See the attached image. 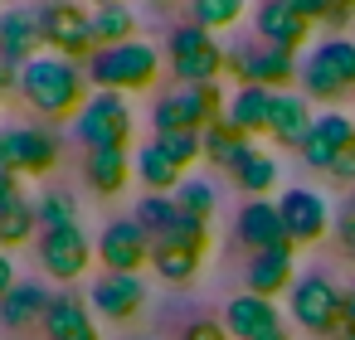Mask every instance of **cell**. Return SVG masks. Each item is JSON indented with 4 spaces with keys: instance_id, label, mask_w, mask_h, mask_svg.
I'll use <instances>...</instances> for the list:
<instances>
[{
    "instance_id": "7dc6e473",
    "label": "cell",
    "mask_w": 355,
    "mask_h": 340,
    "mask_svg": "<svg viewBox=\"0 0 355 340\" xmlns=\"http://www.w3.org/2000/svg\"><path fill=\"white\" fill-rule=\"evenodd\" d=\"M156 6H175V0H156Z\"/></svg>"
},
{
    "instance_id": "1f68e13d",
    "label": "cell",
    "mask_w": 355,
    "mask_h": 340,
    "mask_svg": "<svg viewBox=\"0 0 355 340\" xmlns=\"http://www.w3.org/2000/svg\"><path fill=\"white\" fill-rule=\"evenodd\" d=\"M248 10V0H190V25L219 35V30H234Z\"/></svg>"
},
{
    "instance_id": "4fadbf2b",
    "label": "cell",
    "mask_w": 355,
    "mask_h": 340,
    "mask_svg": "<svg viewBox=\"0 0 355 340\" xmlns=\"http://www.w3.org/2000/svg\"><path fill=\"white\" fill-rule=\"evenodd\" d=\"M35 253H40V267L49 282H78L98 258V238H88L78 224L73 229H44L35 238Z\"/></svg>"
},
{
    "instance_id": "30bf717a",
    "label": "cell",
    "mask_w": 355,
    "mask_h": 340,
    "mask_svg": "<svg viewBox=\"0 0 355 340\" xmlns=\"http://www.w3.org/2000/svg\"><path fill=\"white\" fill-rule=\"evenodd\" d=\"M224 73L239 88H272V93H292V83H302V59L272 44H239L229 49Z\"/></svg>"
},
{
    "instance_id": "ffe728a7",
    "label": "cell",
    "mask_w": 355,
    "mask_h": 340,
    "mask_svg": "<svg viewBox=\"0 0 355 340\" xmlns=\"http://www.w3.org/2000/svg\"><path fill=\"white\" fill-rule=\"evenodd\" d=\"M40 335L44 340H103L98 316H93V306L78 292H54L44 321H40Z\"/></svg>"
},
{
    "instance_id": "44dd1931",
    "label": "cell",
    "mask_w": 355,
    "mask_h": 340,
    "mask_svg": "<svg viewBox=\"0 0 355 340\" xmlns=\"http://www.w3.org/2000/svg\"><path fill=\"white\" fill-rule=\"evenodd\" d=\"M316 127V102L306 93H277L272 98V122H268V136L272 146H287V151H302V141L311 136Z\"/></svg>"
},
{
    "instance_id": "5b68a950",
    "label": "cell",
    "mask_w": 355,
    "mask_h": 340,
    "mask_svg": "<svg viewBox=\"0 0 355 340\" xmlns=\"http://www.w3.org/2000/svg\"><path fill=\"white\" fill-rule=\"evenodd\" d=\"M345 287L331 282L326 272H302L297 287L282 296L287 301V321L302 325L306 335H336L340 340V325H345Z\"/></svg>"
},
{
    "instance_id": "ba28073f",
    "label": "cell",
    "mask_w": 355,
    "mask_h": 340,
    "mask_svg": "<svg viewBox=\"0 0 355 340\" xmlns=\"http://www.w3.org/2000/svg\"><path fill=\"white\" fill-rule=\"evenodd\" d=\"M59 161H64V136L54 127H30V122L0 127V170L30 180V175H49Z\"/></svg>"
},
{
    "instance_id": "83f0119b",
    "label": "cell",
    "mask_w": 355,
    "mask_h": 340,
    "mask_svg": "<svg viewBox=\"0 0 355 340\" xmlns=\"http://www.w3.org/2000/svg\"><path fill=\"white\" fill-rule=\"evenodd\" d=\"M272 88H234L229 98V127L248 132V136H268V122H272Z\"/></svg>"
},
{
    "instance_id": "7402d4cb",
    "label": "cell",
    "mask_w": 355,
    "mask_h": 340,
    "mask_svg": "<svg viewBox=\"0 0 355 340\" xmlns=\"http://www.w3.org/2000/svg\"><path fill=\"white\" fill-rule=\"evenodd\" d=\"M355 141V117H345V112H316V127H311V136L302 141V161L311 165V170H331V161L345 151Z\"/></svg>"
},
{
    "instance_id": "f6af8a7d",
    "label": "cell",
    "mask_w": 355,
    "mask_h": 340,
    "mask_svg": "<svg viewBox=\"0 0 355 340\" xmlns=\"http://www.w3.org/2000/svg\"><path fill=\"white\" fill-rule=\"evenodd\" d=\"M258 340H292V325L282 321V325H272V330H268V335H258Z\"/></svg>"
},
{
    "instance_id": "d6986e66",
    "label": "cell",
    "mask_w": 355,
    "mask_h": 340,
    "mask_svg": "<svg viewBox=\"0 0 355 340\" xmlns=\"http://www.w3.org/2000/svg\"><path fill=\"white\" fill-rule=\"evenodd\" d=\"M253 30H258V44H272V49L297 54V49H311V30L316 25L306 15L287 10L282 0H263V6L253 10Z\"/></svg>"
},
{
    "instance_id": "ab89813d",
    "label": "cell",
    "mask_w": 355,
    "mask_h": 340,
    "mask_svg": "<svg viewBox=\"0 0 355 340\" xmlns=\"http://www.w3.org/2000/svg\"><path fill=\"white\" fill-rule=\"evenodd\" d=\"M20 199H30V195H25V180L10 175V170H0V209H10V204H20Z\"/></svg>"
},
{
    "instance_id": "9a60e30c",
    "label": "cell",
    "mask_w": 355,
    "mask_h": 340,
    "mask_svg": "<svg viewBox=\"0 0 355 340\" xmlns=\"http://www.w3.org/2000/svg\"><path fill=\"white\" fill-rule=\"evenodd\" d=\"M88 306L98 321H137L141 306H146V277H127V272H103L93 287H88Z\"/></svg>"
},
{
    "instance_id": "ee69618b",
    "label": "cell",
    "mask_w": 355,
    "mask_h": 340,
    "mask_svg": "<svg viewBox=\"0 0 355 340\" xmlns=\"http://www.w3.org/2000/svg\"><path fill=\"white\" fill-rule=\"evenodd\" d=\"M340 340H355V292L345 296V325H340Z\"/></svg>"
},
{
    "instance_id": "d4e9b609",
    "label": "cell",
    "mask_w": 355,
    "mask_h": 340,
    "mask_svg": "<svg viewBox=\"0 0 355 340\" xmlns=\"http://www.w3.org/2000/svg\"><path fill=\"white\" fill-rule=\"evenodd\" d=\"M49 301H54V292H49L44 282L20 277L6 296H0V325H10V330H30V325H40V321H44Z\"/></svg>"
},
{
    "instance_id": "7bdbcfd3",
    "label": "cell",
    "mask_w": 355,
    "mask_h": 340,
    "mask_svg": "<svg viewBox=\"0 0 355 340\" xmlns=\"http://www.w3.org/2000/svg\"><path fill=\"white\" fill-rule=\"evenodd\" d=\"M15 282H20V272H15V258H10L6 248H0V296H6Z\"/></svg>"
},
{
    "instance_id": "c3c4849f",
    "label": "cell",
    "mask_w": 355,
    "mask_h": 340,
    "mask_svg": "<svg viewBox=\"0 0 355 340\" xmlns=\"http://www.w3.org/2000/svg\"><path fill=\"white\" fill-rule=\"evenodd\" d=\"M350 204H355V190H350Z\"/></svg>"
},
{
    "instance_id": "6da1fadb",
    "label": "cell",
    "mask_w": 355,
    "mask_h": 340,
    "mask_svg": "<svg viewBox=\"0 0 355 340\" xmlns=\"http://www.w3.org/2000/svg\"><path fill=\"white\" fill-rule=\"evenodd\" d=\"M20 102L35 112V117H49V122H64V117H78L93 98V83H88V69L73 64V59H59V54H40L20 69V83H15Z\"/></svg>"
},
{
    "instance_id": "7a4b0ae2",
    "label": "cell",
    "mask_w": 355,
    "mask_h": 340,
    "mask_svg": "<svg viewBox=\"0 0 355 340\" xmlns=\"http://www.w3.org/2000/svg\"><path fill=\"white\" fill-rule=\"evenodd\" d=\"M209 248H214L209 224H205V219H190V214L180 209L175 229H166L161 238H151V272H156L161 282H171V287H190V282L200 277Z\"/></svg>"
},
{
    "instance_id": "60d3db41",
    "label": "cell",
    "mask_w": 355,
    "mask_h": 340,
    "mask_svg": "<svg viewBox=\"0 0 355 340\" xmlns=\"http://www.w3.org/2000/svg\"><path fill=\"white\" fill-rule=\"evenodd\" d=\"M336 238H340V248L355 258V204H345V214L336 219Z\"/></svg>"
},
{
    "instance_id": "8992f818",
    "label": "cell",
    "mask_w": 355,
    "mask_h": 340,
    "mask_svg": "<svg viewBox=\"0 0 355 340\" xmlns=\"http://www.w3.org/2000/svg\"><path fill=\"white\" fill-rule=\"evenodd\" d=\"M224 112H229V102H224L219 83L171 88L151 102V127H156V136H166V132H209L214 122H224Z\"/></svg>"
},
{
    "instance_id": "f1b7e54d",
    "label": "cell",
    "mask_w": 355,
    "mask_h": 340,
    "mask_svg": "<svg viewBox=\"0 0 355 340\" xmlns=\"http://www.w3.org/2000/svg\"><path fill=\"white\" fill-rule=\"evenodd\" d=\"M229 180H234V190H239L243 199H268V195L277 190V180H282V165H277L272 151H253Z\"/></svg>"
},
{
    "instance_id": "d590c367",
    "label": "cell",
    "mask_w": 355,
    "mask_h": 340,
    "mask_svg": "<svg viewBox=\"0 0 355 340\" xmlns=\"http://www.w3.org/2000/svg\"><path fill=\"white\" fill-rule=\"evenodd\" d=\"M166 151H171V161L180 165V170H190L195 161H205V132H166V136H156Z\"/></svg>"
},
{
    "instance_id": "2e32d148",
    "label": "cell",
    "mask_w": 355,
    "mask_h": 340,
    "mask_svg": "<svg viewBox=\"0 0 355 340\" xmlns=\"http://www.w3.org/2000/svg\"><path fill=\"white\" fill-rule=\"evenodd\" d=\"M44 49V30H40V10L30 6H6L0 10V64H10L15 73L40 59Z\"/></svg>"
},
{
    "instance_id": "3957f363",
    "label": "cell",
    "mask_w": 355,
    "mask_h": 340,
    "mask_svg": "<svg viewBox=\"0 0 355 340\" xmlns=\"http://www.w3.org/2000/svg\"><path fill=\"white\" fill-rule=\"evenodd\" d=\"M83 69H88L93 93H122L127 98V93H146L161 78V49L146 39H132L117 49H98Z\"/></svg>"
},
{
    "instance_id": "ac0fdd59",
    "label": "cell",
    "mask_w": 355,
    "mask_h": 340,
    "mask_svg": "<svg viewBox=\"0 0 355 340\" xmlns=\"http://www.w3.org/2000/svg\"><path fill=\"white\" fill-rule=\"evenodd\" d=\"M234 238H239L248 253L292 248V243H287V229H282V214H277V199H243L239 214H234Z\"/></svg>"
},
{
    "instance_id": "836d02e7",
    "label": "cell",
    "mask_w": 355,
    "mask_h": 340,
    "mask_svg": "<svg viewBox=\"0 0 355 340\" xmlns=\"http://www.w3.org/2000/svg\"><path fill=\"white\" fill-rule=\"evenodd\" d=\"M35 209H40V233L44 229H73L78 224V199L69 190H44L35 199Z\"/></svg>"
},
{
    "instance_id": "f35d334b",
    "label": "cell",
    "mask_w": 355,
    "mask_h": 340,
    "mask_svg": "<svg viewBox=\"0 0 355 340\" xmlns=\"http://www.w3.org/2000/svg\"><path fill=\"white\" fill-rule=\"evenodd\" d=\"M287 10H297V15H306L311 25H326V15H331V0H282Z\"/></svg>"
},
{
    "instance_id": "8d00e7d4",
    "label": "cell",
    "mask_w": 355,
    "mask_h": 340,
    "mask_svg": "<svg viewBox=\"0 0 355 340\" xmlns=\"http://www.w3.org/2000/svg\"><path fill=\"white\" fill-rule=\"evenodd\" d=\"M326 175H331L336 185H350V190H355V141H350V146L331 161V170H326Z\"/></svg>"
},
{
    "instance_id": "4316f807",
    "label": "cell",
    "mask_w": 355,
    "mask_h": 340,
    "mask_svg": "<svg viewBox=\"0 0 355 340\" xmlns=\"http://www.w3.org/2000/svg\"><path fill=\"white\" fill-rule=\"evenodd\" d=\"M253 151H258V146H253V136H248V132H239V127H229V117H224V122H214V127L205 132V161H209V165H219L224 175H234Z\"/></svg>"
},
{
    "instance_id": "e0dca14e",
    "label": "cell",
    "mask_w": 355,
    "mask_h": 340,
    "mask_svg": "<svg viewBox=\"0 0 355 340\" xmlns=\"http://www.w3.org/2000/svg\"><path fill=\"white\" fill-rule=\"evenodd\" d=\"M297 248H268V253H248V267H243V292L253 296H287L297 287Z\"/></svg>"
},
{
    "instance_id": "bcb514c9",
    "label": "cell",
    "mask_w": 355,
    "mask_h": 340,
    "mask_svg": "<svg viewBox=\"0 0 355 340\" xmlns=\"http://www.w3.org/2000/svg\"><path fill=\"white\" fill-rule=\"evenodd\" d=\"M88 6H122V0H88Z\"/></svg>"
},
{
    "instance_id": "603a6c76",
    "label": "cell",
    "mask_w": 355,
    "mask_h": 340,
    "mask_svg": "<svg viewBox=\"0 0 355 340\" xmlns=\"http://www.w3.org/2000/svg\"><path fill=\"white\" fill-rule=\"evenodd\" d=\"M272 325H282V311H277V301H268V296H253V292H239V296H229V306H224V330H229L234 340H258V335H268Z\"/></svg>"
},
{
    "instance_id": "f546056e",
    "label": "cell",
    "mask_w": 355,
    "mask_h": 340,
    "mask_svg": "<svg viewBox=\"0 0 355 340\" xmlns=\"http://www.w3.org/2000/svg\"><path fill=\"white\" fill-rule=\"evenodd\" d=\"M137 39V10L127 6H93V44L98 49H117Z\"/></svg>"
},
{
    "instance_id": "7c38bea8",
    "label": "cell",
    "mask_w": 355,
    "mask_h": 340,
    "mask_svg": "<svg viewBox=\"0 0 355 340\" xmlns=\"http://www.w3.org/2000/svg\"><path fill=\"white\" fill-rule=\"evenodd\" d=\"M277 214H282V229H287V243L292 248H311V243H321L336 229L331 199L321 190H311V185H287L277 195Z\"/></svg>"
},
{
    "instance_id": "5bb4252c",
    "label": "cell",
    "mask_w": 355,
    "mask_h": 340,
    "mask_svg": "<svg viewBox=\"0 0 355 340\" xmlns=\"http://www.w3.org/2000/svg\"><path fill=\"white\" fill-rule=\"evenodd\" d=\"M98 262L103 272H127L141 277V267L151 262V233L127 214V219H107L98 233Z\"/></svg>"
},
{
    "instance_id": "d6a6232c",
    "label": "cell",
    "mask_w": 355,
    "mask_h": 340,
    "mask_svg": "<svg viewBox=\"0 0 355 340\" xmlns=\"http://www.w3.org/2000/svg\"><path fill=\"white\" fill-rule=\"evenodd\" d=\"M132 219H137L151 238H161L166 229H175L180 204H175V195H141V199H137V209H132Z\"/></svg>"
},
{
    "instance_id": "277c9868",
    "label": "cell",
    "mask_w": 355,
    "mask_h": 340,
    "mask_svg": "<svg viewBox=\"0 0 355 340\" xmlns=\"http://www.w3.org/2000/svg\"><path fill=\"white\" fill-rule=\"evenodd\" d=\"M224 64H229V49H224L209 30H200V25L185 20V25H175V30L166 35V69H171V78H175L180 88L219 83Z\"/></svg>"
},
{
    "instance_id": "4dcf8cb0",
    "label": "cell",
    "mask_w": 355,
    "mask_h": 340,
    "mask_svg": "<svg viewBox=\"0 0 355 340\" xmlns=\"http://www.w3.org/2000/svg\"><path fill=\"white\" fill-rule=\"evenodd\" d=\"M40 238V209H35V199H20V204H10V209H0V248H25V243H35Z\"/></svg>"
},
{
    "instance_id": "484cf974",
    "label": "cell",
    "mask_w": 355,
    "mask_h": 340,
    "mask_svg": "<svg viewBox=\"0 0 355 340\" xmlns=\"http://www.w3.org/2000/svg\"><path fill=\"white\" fill-rule=\"evenodd\" d=\"M185 175H190V170H180V165L171 161V151H166L156 136H151L146 146H137V180H141L146 195H175Z\"/></svg>"
},
{
    "instance_id": "52a82bcc",
    "label": "cell",
    "mask_w": 355,
    "mask_h": 340,
    "mask_svg": "<svg viewBox=\"0 0 355 340\" xmlns=\"http://www.w3.org/2000/svg\"><path fill=\"white\" fill-rule=\"evenodd\" d=\"M302 93L311 102H336L345 93H355V39H321L306 49L302 59Z\"/></svg>"
},
{
    "instance_id": "b9f144b4",
    "label": "cell",
    "mask_w": 355,
    "mask_h": 340,
    "mask_svg": "<svg viewBox=\"0 0 355 340\" xmlns=\"http://www.w3.org/2000/svg\"><path fill=\"white\" fill-rule=\"evenodd\" d=\"M355 20V0H331V15H326V25L331 30H345Z\"/></svg>"
},
{
    "instance_id": "cb8c5ba5",
    "label": "cell",
    "mask_w": 355,
    "mask_h": 340,
    "mask_svg": "<svg viewBox=\"0 0 355 340\" xmlns=\"http://www.w3.org/2000/svg\"><path fill=\"white\" fill-rule=\"evenodd\" d=\"M83 180L93 195L112 199L137 180V151H88L83 156Z\"/></svg>"
},
{
    "instance_id": "e575fe53",
    "label": "cell",
    "mask_w": 355,
    "mask_h": 340,
    "mask_svg": "<svg viewBox=\"0 0 355 340\" xmlns=\"http://www.w3.org/2000/svg\"><path fill=\"white\" fill-rule=\"evenodd\" d=\"M175 204L190 214V219H214V204H219V195H214V185L209 180H200V175H185L180 180V190H175Z\"/></svg>"
},
{
    "instance_id": "8fae6325",
    "label": "cell",
    "mask_w": 355,
    "mask_h": 340,
    "mask_svg": "<svg viewBox=\"0 0 355 340\" xmlns=\"http://www.w3.org/2000/svg\"><path fill=\"white\" fill-rule=\"evenodd\" d=\"M132 132H137V112L122 93H93L88 107L73 117V136L88 151H127Z\"/></svg>"
},
{
    "instance_id": "74e56055",
    "label": "cell",
    "mask_w": 355,
    "mask_h": 340,
    "mask_svg": "<svg viewBox=\"0 0 355 340\" xmlns=\"http://www.w3.org/2000/svg\"><path fill=\"white\" fill-rule=\"evenodd\" d=\"M180 340H234V335L224 330V321H190L180 330Z\"/></svg>"
},
{
    "instance_id": "9c48e42d",
    "label": "cell",
    "mask_w": 355,
    "mask_h": 340,
    "mask_svg": "<svg viewBox=\"0 0 355 340\" xmlns=\"http://www.w3.org/2000/svg\"><path fill=\"white\" fill-rule=\"evenodd\" d=\"M40 10V30H44V49H54L59 59L88 64L98 54L93 44V6L88 0H44Z\"/></svg>"
}]
</instances>
